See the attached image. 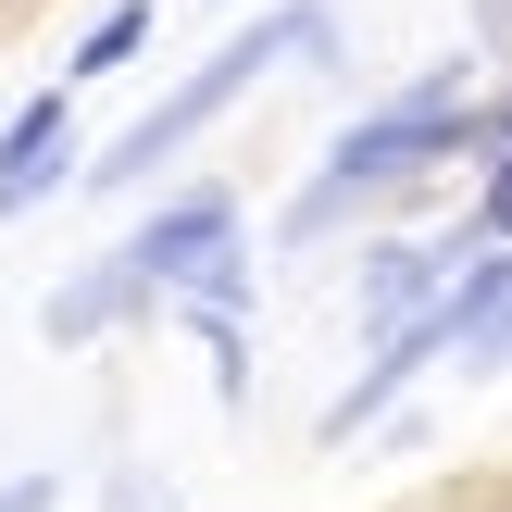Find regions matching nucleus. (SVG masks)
Instances as JSON below:
<instances>
[{"instance_id": "423d86ee", "label": "nucleus", "mask_w": 512, "mask_h": 512, "mask_svg": "<svg viewBox=\"0 0 512 512\" xmlns=\"http://www.w3.org/2000/svg\"><path fill=\"white\" fill-rule=\"evenodd\" d=\"M425 300H438V250H413V238H375V250H363V325L388 338V325H413Z\"/></svg>"}, {"instance_id": "7ed1b4c3", "label": "nucleus", "mask_w": 512, "mask_h": 512, "mask_svg": "<svg viewBox=\"0 0 512 512\" xmlns=\"http://www.w3.org/2000/svg\"><path fill=\"white\" fill-rule=\"evenodd\" d=\"M225 238H238V188H188V200H163V213H150V225H138V238H125V250H113V263H125V275H138V288H150V300H175V288H188V275H200V263H213V250H225Z\"/></svg>"}, {"instance_id": "6e6552de", "label": "nucleus", "mask_w": 512, "mask_h": 512, "mask_svg": "<svg viewBox=\"0 0 512 512\" xmlns=\"http://www.w3.org/2000/svg\"><path fill=\"white\" fill-rule=\"evenodd\" d=\"M138 38H150V0H113V13L88 25V50H75V75H113V63H138Z\"/></svg>"}, {"instance_id": "0eeeda50", "label": "nucleus", "mask_w": 512, "mask_h": 512, "mask_svg": "<svg viewBox=\"0 0 512 512\" xmlns=\"http://www.w3.org/2000/svg\"><path fill=\"white\" fill-rule=\"evenodd\" d=\"M138 300H150L138 275H125V263H100L88 288H63V300H50V338H63V350H88L100 325H125V313H138Z\"/></svg>"}, {"instance_id": "20e7f679", "label": "nucleus", "mask_w": 512, "mask_h": 512, "mask_svg": "<svg viewBox=\"0 0 512 512\" xmlns=\"http://www.w3.org/2000/svg\"><path fill=\"white\" fill-rule=\"evenodd\" d=\"M438 350H450V338H438V313H413V325H388V338H375V363H363V375H350V388H338V400H325V450H350V438H363V425H375V413H388V400H400V388H413V375H425V363H438Z\"/></svg>"}, {"instance_id": "39448f33", "label": "nucleus", "mask_w": 512, "mask_h": 512, "mask_svg": "<svg viewBox=\"0 0 512 512\" xmlns=\"http://www.w3.org/2000/svg\"><path fill=\"white\" fill-rule=\"evenodd\" d=\"M63 163H75V113H63V88H50V100H25L13 138H0V225L38 213V200L63 188Z\"/></svg>"}, {"instance_id": "1a4fd4ad", "label": "nucleus", "mask_w": 512, "mask_h": 512, "mask_svg": "<svg viewBox=\"0 0 512 512\" xmlns=\"http://www.w3.org/2000/svg\"><path fill=\"white\" fill-rule=\"evenodd\" d=\"M475 250H512V150H488V188H475Z\"/></svg>"}, {"instance_id": "f03ea898", "label": "nucleus", "mask_w": 512, "mask_h": 512, "mask_svg": "<svg viewBox=\"0 0 512 512\" xmlns=\"http://www.w3.org/2000/svg\"><path fill=\"white\" fill-rule=\"evenodd\" d=\"M300 50H338V13H325V0H288V13H263L250 38H225V50H213V63H200L175 100H150V113H138V125H125V138L88 163V188H150V175H163V150H188L200 125L225 113V100H250V88H263V63H300Z\"/></svg>"}, {"instance_id": "9d476101", "label": "nucleus", "mask_w": 512, "mask_h": 512, "mask_svg": "<svg viewBox=\"0 0 512 512\" xmlns=\"http://www.w3.org/2000/svg\"><path fill=\"white\" fill-rule=\"evenodd\" d=\"M463 363H475V375H512V313L475 325V338H463Z\"/></svg>"}, {"instance_id": "f257e3e1", "label": "nucleus", "mask_w": 512, "mask_h": 512, "mask_svg": "<svg viewBox=\"0 0 512 512\" xmlns=\"http://www.w3.org/2000/svg\"><path fill=\"white\" fill-rule=\"evenodd\" d=\"M463 88H475V75L438 63V75H413L388 113H363V125L338 138V163H325V188H300L288 238H325L363 188H400V175H425V163H475V100H463Z\"/></svg>"}, {"instance_id": "9b49d317", "label": "nucleus", "mask_w": 512, "mask_h": 512, "mask_svg": "<svg viewBox=\"0 0 512 512\" xmlns=\"http://www.w3.org/2000/svg\"><path fill=\"white\" fill-rule=\"evenodd\" d=\"M0 512H50V475H13V488H0Z\"/></svg>"}]
</instances>
